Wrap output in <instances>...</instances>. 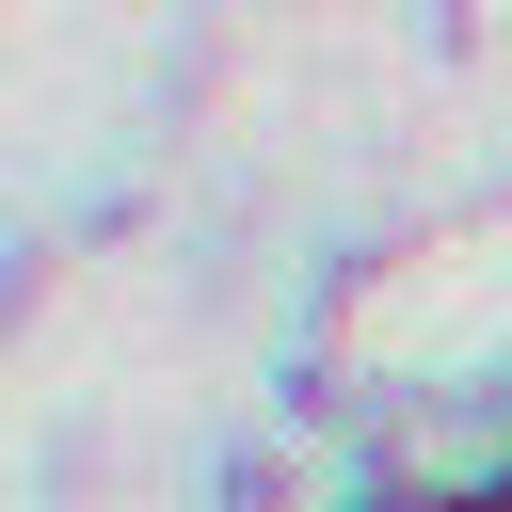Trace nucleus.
<instances>
[{"instance_id": "1", "label": "nucleus", "mask_w": 512, "mask_h": 512, "mask_svg": "<svg viewBox=\"0 0 512 512\" xmlns=\"http://www.w3.org/2000/svg\"><path fill=\"white\" fill-rule=\"evenodd\" d=\"M432 512H512V496H432Z\"/></svg>"}]
</instances>
